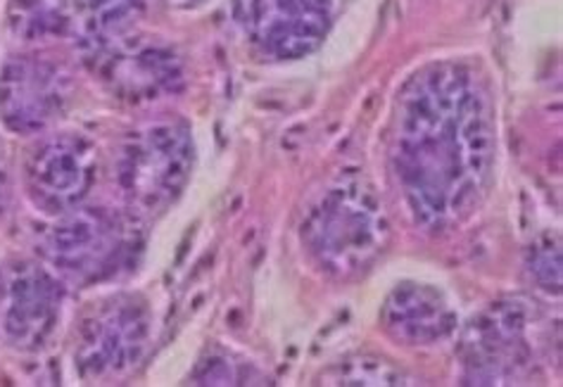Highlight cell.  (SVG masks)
Listing matches in <instances>:
<instances>
[{"label": "cell", "instance_id": "6da1fadb", "mask_svg": "<svg viewBox=\"0 0 563 387\" xmlns=\"http://www.w3.org/2000/svg\"><path fill=\"white\" fill-rule=\"evenodd\" d=\"M495 124L476 77L459 65L421 71L397 119V176L417 219L444 229L471 214L493 159Z\"/></svg>", "mask_w": 563, "mask_h": 387}, {"label": "cell", "instance_id": "7a4b0ae2", "mask_svg": "<svg viewBox=\"0 0 563 387\" xmlns=\"http://www.w3.org/2000/svg\"><path fill=\"white\" fill-rule=\"evenodd\" d=\"M388 223L374 190L345 178L325 188L309 210L302 237L321 272L345 278L364 272L383 252Z\"/></svg>", "mask_w": 563, "mask_h": 387}, {"label": "cell", "instance_id": "3957f363", "mask_svg": "<svg viewBox=\"0 0 563 387\" xmlns=\"http://www.w3.org/2000/svg\"><path fill=\"white\" fill-rule=\"evenodd\" d=\"M190 167V133L181 124L159 122L131 133L122 147L117 176L133 210L155 214L181 196Z\"/></svg>", "mask_w": 563, "mask_h": 387}, {"label": "cell", "instance_id": "277c9868", "mask_svg": "<svg viewBox=\"0 0 563 387\" xmlns=\"http://www.w3.org/2000/svg\"><path fill=\"white\" fill-rule=\"evenodd\" d=\"M133 247L131 226L108 210H74L60 214L43 241V257L63 278L88 283L110 276Z\"/></svg>", "mask_w": 563, "mask_h": 387}, {"label": "cell", "instance_id": "5b68a950", "mask_svg": "<svg viewBox=\"0 0 563 387\" xmlns=\"http://www.w3.org/2000/svg\"><path fill=\"white\" fill-rule=\"evenodd\" d=\"M60 283L38 264L18 262L0 276V335L10 347L36 352L48 345L63 317Z\"/></svg>", "mask_w": 563, "mask_h": 387}, {"label": "cell", "instance_id": "8992f818", "mask_svg": "<svg viewBox=\"0 0 563 387\" xmlns=\"http://www.w3.org/2000/svg\"><path fill=\"white\" fill-rule=\"evenodd\" d=\"M96 151L77 136H55L34 153L26 169L29 196L48 214H65L79 207L96 184Z\"/></svg>", "mask_w": 563, "mask_h": 387}, {"label": "cell", "instance_id": "52a82bcc", "mask_svg": "<svg viewBox=\"0 0 563 387\" xmlns=\"http://www.w3.org/2000/svg\"><path fill=\"white\" fill-rule=\"evenodd\" d=\"M471 385H504L528 366V323L521 305H495L466 335Z\"/></svg>", "mask_w": 563, "mask_h": 387}, {"label": "cell", "instance_id": "ba28073f", "mask_svg": "<svg viewBox=\"0 0 563 387\" xmlns=\"http://www.w3.org/2000/svg\"><path fill=\"white\" fill-rule=\"evenodd\" d=\"M151 338L147 311L133 300H114L86 323L79 366L91 378L126 374L136 366Z\"/></svg>", "mask_w": 563, "mask_h": 387}, {"label": "cell", "instance_id": "9c48e42d", "mask_svg": "<svg viewBox=\"0 0 563 387\" xmlns=\"http://www.w3.org/2000/svg\"><path fill=\"white\" fill-rule=\"evenodd\" d=\"M65 74L36 59H20L3 77L5 122L18 131H41L48 126L65 106Z\"/></svg>", "mask_w": 563, "mask_h": 387}, {"label": "cell", "instance_id": "30bf717a", "mask_svg": "<svg viewBox=\"0 0 563 387\" xmlns=\"http://www.w3.org/2000/svg\"><path fill=\"white\" fill-rule=\"evenodd\" d=\"M385 329L413 347L433 345L454 329V311L444 297L419 283L397 286L383 309Z\"/></svg>", "mask_w": 563, "mask_h": 387}, {"label": "cell", "instance_id": "8fae6325", "mask_svg": "<svg viewBox=\"0 0 563 387\" xmlns=\"http://www.w3.org/2000/svg\"><path fill=\"white\" fill-rule=\"evenodd\" d=\"M329 0H266L262 8L264 43L278 57L312 53L325 34Z\"/></svg>", "mask_w": 563, "mask_h": 387}, {"label": "cell", "instance_id": "7c38bea8", "mask_svg": "<svg viewBox=\"0 0 563 387\" xmlns=\"http://www.w3.org/2000/svg\"><path fill=\"white\" fill-rule=\"evenodd\" d=\"M338 385H407L405 376L399 371L390 368L385 362H368L357 360L343 364V371L335 378Z\"/></svg>", "mask_w": 563, "mask_h": 387}, {"label": "cell", "instance_id": "4fadbf2b", "mask_svg": "<svg viewBox=\"0 0 563 387\" xmlns=\"http://www.w3.org/2000/svg\"><path fill=\"white\" fill-rule=\"evenodd\" d=\"M10 198V172H8V159H5V151L0 145V214H3L5 204Z\"/></svg>", "mask_w": 563, "mask_h": 387}]
</instances>
